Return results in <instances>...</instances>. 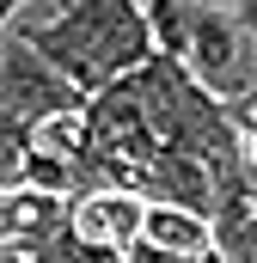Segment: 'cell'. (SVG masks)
Here are the masks:
<instances>
[{
	"mask_svg": "<svg viewBox=\"0 0 257 263\" xmlns=\"http://www.w3.org/2000/svg\"><path fill=\"white\" fill-rule=\"evenodd\" d=\"M74 92H98L153 55L141 0H25L6 18Z\"/></svg>",
	"mask_w": 257,
	"mask_h": 263,
	"instance_id": "6da1fadb",
	"label": "cell"
},
{
	"mask_svg": "<svg viewBox=\"0 0 257 263\" xmlns=\"http://www.w3.org/2000/svg\"><path fill=\"white\" fill-rule=\"evenodd\" d=\"M184 73L202 92H214V98L257 92V25H239L221 6H190V25H184Z\"/></svg>",
	"mask_w": 257,
	"mask_h": 263,
	"instance_id": "7a4b0ae2",
	"label": "cell"
},
{
	"mask_svg": "<svg viewBox=\"0 0 257 263\" xmlns=\"http://www.w3.org/2000/svg\"><path fill=\"white\" fill-rule=\"evenodd\" d=\"M62 220L86 245L123 251V245L141 239V196H128V190H74V196H62Z\"/></svg>",
	"mask_w": 257,
	"mask_h": 263,
	"instance_id": "3957f363",
	"label": "cell"
},
{
	"mask_svg": "<svg viewBox=\"0 0 257 263\" xmlns=\"http://www.w3.org/2000/svg\"><path fill=\"white\" fill-rule=\"evenodd\" d=\"M141 239L159 245V251L196 257V251H208V220L178 208V202H141Z\"/></svg>",
	"mask_w": 257,
	"mask_h": 263,
	"instance_id": "277c9868",
	"label": "cell"
},
{
	"mask_svg": "<svg viewBox=\"0 0 257 263\" xmlns=\"http://www.w3.org/2000/svg\"><path fill=\"white\" fill-rule=\"evenodd\" d=\"M257 196H239V202H221L208 214V251L221 263H257Z\"/></svg>",
	"mask_w": 257,
	"mask_h": 263,
	"instance_id": "5b68a950",
	"label": "cell"
},
{
	"mask_svg": "<svg viewBox=\"0 0 257 263\" xmlns=\"http://www.w3.org/2000/svg\"><path fill=\"white\" fill-rule=\"evenodd\" d=\"M141 25H147L153 55L184 62V25H190V0H141Z\"/></svg>",
	"mask_w": 257,
	"mask_h": 263,
	"instance_id": "8992f818",
	"label": "cell"
},
{
	"mask_svg": "<svg viewBox=\"0 0 257 263\" xmlns=\"http://www.w3.org/2000/svg\"><path fill=\"white\" fill-rule=\"evenodd\" d=\"M19 184H25V190H49V196H67V190H74V165L25 141V153H19Z\"/></svg>",
	"mask_w": 257,
	"mask_h": 263,
	"instance_id": "52a82bcc",
	"label": "cell"
},
{
	"mask_svg": "<svg viewBox=\"0 0 257 263\" xmlns=\"http://www.w3.org/2000/svg\"><path fill=\"white\" fill-rule=\"evenodd\" d=\"M123 263H196V257H178V251H159V245L135 239V245H123Z\"/></svg>",
	"mask_w": 257,
	"mask_h": 263,
	"instance_id": "ba28073f",
	"label": "cell"
},
{
	"mask_svg": "<svg viewBox=\"0 0 257 263\" xmlns=\"http://www.w3.org/2000/svg\"><path fill=\"white\" fill-rule=\"evenodd\" d=\"M19 153H25V141H6V135H0V190L19 184Z\"/></svg>",
	"mask_w": 257,
	"mask_h": 263,
	"instance_id": "9c48e42d",
	"label": "cell"
},
{
	"mask_svg": "<svg viewBox=\"0 0 257 263\" xmlns=\"http://www.w3.org/2000/svg\"><path fill=\"white\" fill-rule=\"evenodd\" d=\"M0 263H37V233L31 239H6L0 245Z\"/></svg>",
	"mask_w": 257,
	"mask_h": 263,
	"instance_id": "30bf717a",
	"label": "cell"
},
{
	"mask_svg": "<svg viewBox=\"0 0 257 263\" xmlns=\"http://www.w3.org/2000/svg\"><path fill=\"white\" fill-rule=\"evenodd\" d=\"M190 6H221V12H233L239 0H190Z\"/></svg>",
	"mask_w": 257,
	"mask_h": 263,
	"instance_id": "8fae6325",
	"label": "cell"
}]
</instances>
